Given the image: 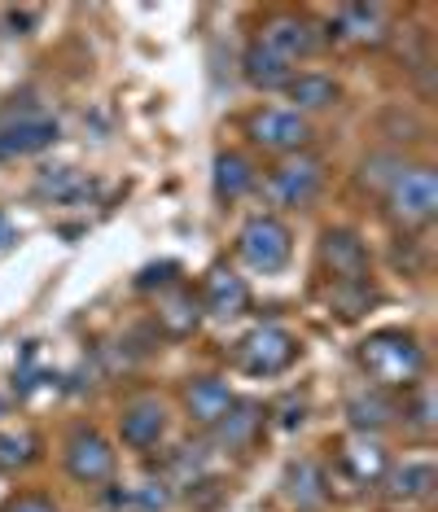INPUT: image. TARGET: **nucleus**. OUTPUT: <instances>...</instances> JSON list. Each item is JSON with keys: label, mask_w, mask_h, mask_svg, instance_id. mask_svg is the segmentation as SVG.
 Segmentation results:
<instances>
[{"label": "nucleus", "mask_w": 438, "mask_h": 512, "mask_svg": "<svg viewBox=\"0 0 438 512\" xmlns=\"http://www.w3.org/2000/svg\"><path fill=\"white\" fill-rule=\"evenodd\" d=\"M360 364L368 368V377H373L377 386L403 390V386H417V381H421L425 351H421V342L412 333L382 329V333H373L360 346Z\"/></svg>", "instance_id": "f257e3e1"}, {"label": "nucleus", "mask_w": 438, "mask_h": 512, "mask_svg": "<svg viewBox=\"0 0 438 512\" xmlns=\"http://www.w3.org/2000/svg\"><path fill=\"white\" fill-rule=\"evenodd\" d=\"M237 254H241V263L246 267L272 276V272H281V267L290 263L294 237L276 215H255V219H246V228L237 232Z\"/></svg>", "instance_id": "f03ea898"}, {"label": "nucleus", "mask_w": 438, "mask_h": 512, "mask_svg": "<svg viewBox=\"0 0 438 512\" xmlns=\"http://www.w3.org/2000/svg\"><path fill=\"white\" fill-rule=\"evenodd\" d=\"M386 206L403 228H421L438 215V176L434 167H403L386 189Z\"/></svg>", "instance_id": "7ed1b4c3"}, {"label": "nucleus", "mask_w": 438, "mask_h": 512, "mask_svg": "<svg viewBox=\"0 0 438 512\" xmlns=\"http://www.w3.org/2000/svg\"><path fill=\"white\" fill-rule=\"evenodd\" d=\"M298 359V337L281 324H263L250 337H241L237 346V364L250 372V377H276Z\"/></svg>", "instance_id": "20e7f679"}, {"label": "nucleus", "mask_w": 438, "mask_h": 512, "mask_svg": "<svg viewBox=\"0 0 438 512\" xmlns=\"http://www.w3.org/2000/svg\"><path fill=\"white\" fill-rule=\"evenodd\" d=\"M246 132L250 141H255L259 149H268V154H303L307 141H311V123L303 119L298 110H255L246 119Z\"/></svg>", "instance_id": "39448f33"}, {"label": "nucleus", "mask_w": 438, "mask_h": 512, "mask_svg": "<svg viewBox=\"0 0 438 512\" xmlns=\"http://www.w3.org/2000/svg\"><path fill=\"white\" fill-rule=\"evenodd\" d=\"M325 189V162L316 154H290L268 176V193L276 206H311Z\"/></svg>", "instance_id": "423d86ee"}, {"label": "nucleus", "mask_w": 438, "mask_h": 512, "mask_svg": "<svg viewBox=\"0 0 438 512\" xmlns=\"http://www.w3.org/2000/svg\"><path fill=\"white\" fill-rule=\"evenodd\" d=\"M320 267L329 272L333 285H360L368 281V246L351 228H325L320 237Z\"/></svg>", "instance_id": "0eeeda50"}, {"label": "nucleus", "mask_w": 438, "mask_h": 512, "mask_svg": "<svg viewBox=\"0 0 438 512\" xmlns=\"http://www.w3.org/2000/svg\"><path fill=\"white\" fill-rule=\"evenodd\" d=\"M62 460H66V473L84 486L110 482V473H114V451H110L106 434H97V429H88V425H79L75 434L66 438Z\"/></svg>", "instance_id": "6e6552de"}, {"label": "nucleus", "mask_w": 438, "mask_h": 512, "mask_svg": "<svg viewBox=\"0 0 438 512\" xmlns=\"http://www.w3.org/2000/svg\"><path fill=\"white\" fill-rule=\"evenodd\" d=\"M259 44L263 49H272L281 62H298V57H311L316 53V27L303 18V14H272V18H263V27H259Z\"/></svg>", "instance_id": "1a4fd4ad"}, {"label": "nucleus", "mask_w": 438, "mask_h": 512, "mask_svg": "<svg viewBox=\"0 0 438 512\" xmlns=\"http://www.w3.org/2000/svg\"><path fill=\"white\" fill-rule=\"evenodd\" d=\"M119 438L132 451H149L167 438V407L158 399H132L119 412Z\"/></svg>", "instance_id": "9d476101"}, {"label": "nucleus", "mask_w": 438, "mask_h": 512, "mask_svg": "<svg viewBox=\"0 0 438 512\" xmlns=\"http://www.w3.org/2000/svg\"><path fill=\"white\" fill-rule=\"evenodd\" d=\"M198 298H202V311H211V316H219V320H233V316H241V311H246L250 289H246V281H241L233 267L215 263L211 272H206Z\"/></svg>", "instance_id": "9b49d317"}, {"label": "nucleus", "mask_w": 438, "mask_h": 512, "mask_svg": "<svg viewBox=\"0 0 438 512\" xmlns=\"http://www.w3.org/2000/svg\"><path fill=\"white\" fill-rule=\"evenodd\" d=\"M233 403H237L233 390H228V381H219V377H193L189 386H184V412H189V421L202 425V429H211Z\"/></svg>", "instance_id": "f8f14e48"}, {"label": "nucleus", "mask_w": 438, "mask_h": 512, "mask_svg": "<svg viewBox=\"0 0 438 512\" xmlns=\"http://www.w3.org/2000/svg\"><path fill=\"white\" fill-rule=\"evenodd\" d=\"M57 136H62V127L53 119H44V114H31V119H18L9 127H0V158H22V154H40V149H49Z\"/></svg>", "instance_id": "ddd939ff"}, {"label": "nucleus", "mask_w": 438, "mask_h": 512, "mask_svg": "<svg viewBox=\"0 0 438 512\" xmlns=\"http://www.w3.org/2000/svg\"><path fill=\"white\" fill-rule=\"evenodd\" d=\"M202 298L193 294V289H184V285H171L163 298H158V329H163L167 337H189V333H198V324H202Z\"/></svg>", "instance_id": "4468645a"}, {"label": "nucleus", "mask_w": 438, "mask_h": 512, "mask_svg": "<svg viewBox=\"0 0 438 512\" xmlns=\"http://www.w3.org/2000/svg\"><path fill=\"white\" fill-rule=\"evenodd\" d=\"M259 429H263V407L259 403H233L211 425V434H215V442L224 451H246V447H255Z\"/></svg>", "instance_id": "2eb2a0df"}, {"label": "nucleus", "mask_w": 438, "mask_h": 512, "mask_svg": "<svg viewBox=\"0 0 438 512\" xmlns=\"http://www.w3.org/2000/svg\"><path fill=\"white\" fill-rule=\"evenodd\" d=\"M211 184H215V197H219V202H241V197H246V193L259 184L255 162H250L246 154H237V149H224V154H215Z\"/></svg>", "instance_id": "dca6fc26"}, {"label": "nucleus", "mask_w": 438, "mask_h": 512, "mask_svg": "<svg viewBox=\"0 0 438 512\" xmlns=\"http://www.w3.org/2000/svg\"><path fill=\"white\" fill-rule=\"evenodd\" d=\"M241 75H246V84L250 88H259V92H276V88H285L294 79V66L290 62H281L272 49H263V44L255 40L246 49V57H241Z\"/></svg>", "instance_id": "f3484780"}, {"label": "nucleus", "mask_w": 438, "mask_h": 512, "mask_svg": "<svg viewBox=\"0 0 438 512\" xmlns=\"http://www.w3.org/2000/svg\"><path fill=\"white\" fill-rule=\"evenodd\" d=\"M338 31L355 44H382L390 36V22L382 5H342L338 9Z\"/></svg>", "instance_id": "a211bd4d"}, {"label": "nucleus", "mask_w": 438, "mask_h": 512, "mask_svg": "<svg viewBox=\"0 0 438 512\" xmlns=\"http://www.w3.org/2000/svg\"><path fill=\"white\" fill-rule=\"evenodd\" d=\"M434 482H438L434 464L430 460H412V464H403V469H395L386 477V495L395 499V504H417V499L434 495Z\"/></svg>", "instance_id": "6ab92c4d"}, {"label": "nucleus", "mask_w": 438, "mask_h": 512, "mask_svg": "<svg viewBox=\"0 0 438 512\" xmlns=\"http://www.w3.org/2000/svg\"><path fill=\"white\" fill-rule=\"evenodd\" d=\"M285 92H290V101H294L298 114H303V110H329V106H338V97H342L338 79L316 75V71L294 75L290 84H285Z\"/></svg>", "instance_id": "aec40b11"}, {"label": "nucleus", "mask_w": 438, "mask_h": 512, "mask_svg": "<svg viewBox=\"0 0 438 512\" xmlns=\"http://www.w3.org/2000/svg\"><path fill=\"white\" fill-rule=\"evenodd\" d=\"M36 197H44V202H84V197H92V180L75 167H49L36 176Z\"/></svg>", "instance_id": "412c9836"}, {"label": "nucleus", "mask_w": 438, "mask_h": 512, "mask_svg": "<svg viewBox=\"0 0 438 512\" xmlns=\"http://www.w3.org/2000/svg\"><path fill=\"white\" fill-rule=\"evenodd\" d=\"M347 416H351V425L360 429V434H368V429H386L399 416V407L390 403L382 390H360L347 403Z\"/></svg>", "instance_id": "4be33fe9"}, {"label": "nucleus", "mask_w": 438, "mask_h": 512, "mask_svg": "<svg viewBox=\"0 0 438 512\" xmlns=\"http://www.w3.org/2000/svg\"><path fill=\"white\" fill-rule=\"evenodd\" d=\"M325 486H329L325 473H320V464H311V460H298L285 469V495H290L298 508H316L320 499L329 495Z\"/></svg>", "instance_id": "5701e85b"}, {"label": "nucleus", "mask_w": 438, "mask_h": 512, "mask_svg": "<svg viewBox=\"0 0 438 512\" xmlns=\"http://www.w3.org/2000/svg\"><path fill=\"white\" fill-rule=\"evenodd\" d=\"M342 469H351L355 482H377L386 473V451L377 442H351L342 451Z\"/></svg>", "instance_id": "b1692460"}, {"label": "nucleus", "mask_w": 438, "mask_h": 512, "mask_svg": "<svg viewBox=\"0 0 438 512\" xmlns=\"http://www.w3.org/2000/svg\"><path fill=\"white\" fill-rule=\"evenodd\" d=\"M36 456H40V438L36 434H27V429H9V434H0V473L27 469Z\"/></svg>", "instance_id": "393cba45"}, {"label": "nucleus", "mask_w": 438, "mask_h": 512, "mask_svg": "<svg viewBox=\"0 0 438 512\" xmlns=\"http://www.w3.org/2000/svg\"><path fill=\"white\" fill-rule=\"evenodd\" d=\"M171 486L167 482H141V486H132V495L123 499V504H132L136 512H167L171 508Z\"/></svg>", "instance_id": "a878e982"}, {"label": "nucleus", "mask_w": 438, "mask_h": 512, "mask_svg": "<svg viewBox=\"0 0 438 512\" xmlns=\"http://www.w3.org/2000/svg\"><path fill=\"white\" fill-rule=\"evenodd\" d=\"M333 302H338L342 316H360V311H368L377 302L373 285L360 281V285H333Z\"/></svg>", "instance_id": "bb28decb"}, {"label": "nucleus", "mask_w": 438, "mask_h": 512, "mask_svg": "<svg viewBox=\"0 0 438 512\" xmlns=\"http://www.w3.org/2000/svg\"><path fill=\"white\" fill-rule=\"evenodd\" d=\"M399 171H403L399 158H373V162H364V176H360V180L373 184V189H390Z\"/></svg>", "instance_id": "cd10ccee"}, {"label": "nucleus", "mask_w": 438, "mask_h": 512, "mask_svg": "<svg viewBox=\"0 0 438 512\" xmlns=\"http://www.w3.org/2000/svg\"><path fill=\"white\" fill-rule=\"evenodd\" d=\"M408 421L421 425V429L434 425V394H430V386H417V394H412V407H408Z\"/></svg>", "instance_id": "c85d7f7f"}, {"label": "nucleus", "mask_w": 438, "mask_h": 512, "mask_svg": "<svg viewBox=\"0 0 438 512\" xmlns=\"http://www.w3.org/2000/svg\"><path fill=\"white\" fill-rule=\"evenodd\" d=\"M176 272L180 267L176 263H158V267H145L141 276H136V289H167V285H176Z\"/></svg>", "instance_id": "c756f323"}, {"label": "nucleus", "mask_w": 438, "mask_h": 512, "mask_svg": "<svg viewBox=\"0 0 438 512\" xmlns=\"http://www.w3.org/2000/svg\"><path fill=\"white\" fill-rule=\"evenodd\" d=\"M0 512H62L49 495H14Z\"/></svg>", "instance_id": "7c9ffc66"}, {"label": "nucleus", "mask_w": 438, "mask_h": 512, "mask_svg": "<svg viewBox=\"0 0 438 512\" xmlns=\"http://www.w3.org/2000/svg\"><path fill=\"white\" fill-rule=\"evenodd\" d=\"M5 246H14V224H9V215L0 211V250Z\"/></svg>", "instance_id": "2f4dec72"}, {"label": "nucleus", "mask_w": 438, "mask_h": 512, "mask_svg": "<svg viewBox=\"0 0 438 512\" xmlns=\"http://www.w3.org/2000/svg\"><path fill=\"white\" fill-rule=\"evenodd\" d=\"M9 22H14V27H27L31 14H27V9H22V14H18V9H9Z\"/></svg>", "instance_id": "473e14b6"}, {"label": "nucleus", "mask_w": 438, "mask_h": 512, "mask_svg": "<svg viewBox=\"0 0 438 512\" xmlns=\"http://www.w3.org/2000/svg\"><path fill=\"white\" fill-rule=\"evenodd\" d=\"M0 416H5V403H0Z\"/></svg>", "instance_id": "72a5a7b5"}]
</instances>
